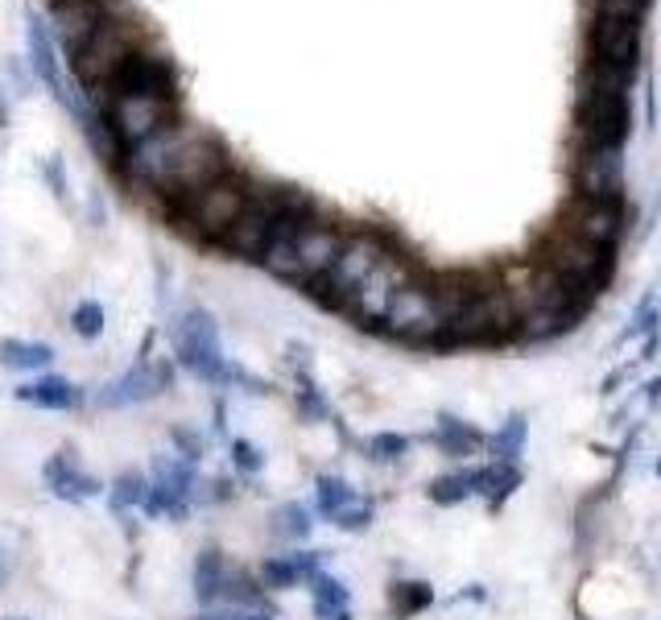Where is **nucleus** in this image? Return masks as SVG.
<instances>
[{
    "mask_svg": "<svg viewBox=\"0 0 661 620\" xmlns=\"http://www.w3.org/2000/svg\"><path fill=\"white\" fill-rule=\"evenodd\" d=\"M343 241H348V232H343L340 224L315 220V207H302V211L286 215L282 228L273 232V241H269V248H265L261 265H265L277 281L315 290L322 281V274L335 265Z\"/></svg>",
    "mask_w": 661,
    "mask_h": 620,
    "instance_id": "obj_1",
    "label": "nucleus"
},
{
    "mask_svg": "<svg viewBox=\"0 0 661 620\" xmlns=\"http://www.w3.org/2000/svg\"><path fill=\"white\" fill-rule=\"evenodd\" d=\"M447 328H451L447 298H442L439 281H426V277H414L406 290L393 298L389 314L381 323V331L389 340L409 347H442L447 344Z\"/></svg>",
    "mask_w": 661,
    "mask_h": 620,
    "instance_id": "obj_2",
    "label": "nucleus"
},
{
    "mask_svg": "<svg viewBox=\"0 0 661 620\" xmlns=\"http://www.w3.org/2000/svg\"><path fill=\"white\" fill-rule=\"evenodd\" d=\"M302 207H310V199L298 195V190L256 187L253 195H249V207L240 211V220L228 228V236L220 241V248L223 253H232V257L261 261L273 241V232L282 228V220L294 215V211H302Z\"/></svg>",
    "mask_w": 661,
    "mask_h": 620,
    "instance_id": "obj_3",
    "label": "nucleus"
},
{
    "mask_svg": "<svg viewBox=\"0 0 661 620\" xmlns=\"http://www.w3.org/2000/svg\"><path fill=\"white\" fill-rule=\"evenodd\" d=\"M533 261L546 265L554 277H562L566 286H575L579 294H587L592 302L612 277V248L579 241V236H571L566 228H554V232L538 244V257Z\"/></svg>",
    "mask_w": 661,
    "mask_h": 620,
    "instance_id": "obj_4",
    "label": "nucleus"
},
{
    "mask_svg": "<svg viewBox=\"0 0 661 620\" xmlns=\"http://www.w3.org/2000/svg\"><path fill=\"white\" fill-rule=\"evenodd\" d=\"M389 248H393V244L385 241V232H376V228L348 232V241H343L335 265L322 274V281L310 294H315V298H319L327 310H340V314H343V307L352 302V294L360 290V281L373 274Z\"/></svg>",
    "mask_w": 661,
    "mask_h": 620,
    "instance_id": "obj_5",
    "label": "nucleus"
},
{
    "mask_svg": "<svg viewBox=\"0 0 661 620\" xmlns=\"http://www.w3.org/2000/svg\"><path fill=\"white\" fill-rule=\"evenodd\" d=\"M136 54H141V25L124 18H103V25L70 63H75L79 84L100 91V87L117 84V75L133 63Z\"/></svg>",
    "mask_w": 661,
    "mask_h": 620,
    "instance_id": "obj_6",
    "label": "nucleus"
},
{
    "mask_svg": "<svg viewBox=\"0 0 661 620\" xmlns=\"http://www.w3.org/2000/svg\"><path fill=\"white\" fill-rule=\"evenodd\" d=\"M174 361L183 364L190 377L228 389L232 361L223 356L220 328H216V319L203 307H190L178 314V323H174Z\"/></svg>",
    "mask_w": 661,
    "mask_h": 620,
    "instance_id": "obj_7",
    "label": "nucleus"
},
{
    "mask_svg": "<svg viewBox=\"0 0 661 620\" xmlns=\"http://www.w3.org/2000/svg\"><path fill=\"white\" fill-rule=\"evenodd\" d=\"M249 195H253V187H244V178L223 174L220 182H211V187L178 199V203H174V215H178L190 232H199L203 241L220 244L223 236H228V228L240 220V211L249 207Z\"/></svg>",
    "mask_w": 661,
    "mask_h": 620,
    "instance_id": "obj_8",
    "label": "nucleus"
},
{
    "mask_svg": "<svg viewBox=\"0 0 661 620\" xmlns=\"http://www.w3.org/2000/svg\"><path fill=\"white\" fill-rule=\"evenodd\" d=\"M414 277H418L414 261H409L406 253L389 248L373 274L360 281V290L352 294V302L343 307V314H348L352 323H360L364 331H381V323H385V314H389V307H393V298L406 290Z\"/></svg>",
    "mask_w": 661,
    "mask_h": 620,
    "instance_id": "obj_9",
    "label": "nucleus"
},
{
    "mask_svg": "<svg viewBox=\"0 0 661 620\" xmlns=\"http://www.w3.org/2000/svg\"><path fill=\"white\" fill-rule=\"evenodd\" d=\"M174 380V364L166 361H136L133 368H124L120 377L96 389V406L100 410H129V406H145L153 397H162Z\"/></svg>",
    "mask_w": 661,
    "mask_h": 620,
    "instance_id": "obj_10",
    "label": "nucleus"
},
{
    "mask_svg": "<svg viewBox=\"0 0 661 620\" xmlns=\"http://www.w3.org/2000/svg\"><path fill=\"white\" fill-rule=\"evenodd\" d=\"M583 145H620L632 133V100L628 96H579L575 108Z\"/></svg>",
    "mask_w": 661,
    "mask_h": 620,
    "instance_id": "obj_11",
    "label": "nucleus"
},
{
    "mask_svg": "<svg viewBox=\"0 0 661 620\" xmlns=\"http://www.w3.org/2000/svg\"><path fill=\"white\" fill-rule=\"evenodd\" d=\"M575 195L625 203V150L620 145H583L575 157Z\"/></svg>",
    "mask_w": 661,
    "mask_h": 620,
    "instance_id": "obj_12",
    "label": "nucleus"
},
{
    "mask_svg": "<svg viewBox=\"0 0 661 620\" xmlns=\"http://www.w3.org/2000/svg\"><path fill=\"white\" fill-rule=\"evenodd\" d=\"M117 137L124 141V154L150 141L153 133H162L166 124H174V100H157V96H112L108 112H103Z\"/></svg>",
    "mask_w": 661,
    "mask_h": 620,
    "instance_id": "obj_13",
    "label": "nucleus"
},
{
    "mask_svg": "<svg viewBox=\"0 0 661 620\" xmlns=\"http://www.w3.org/2000/svg\"><path fill=\"white\" fill-rule=\"evenodd\" d=\"M571 236L587 244H599V248H612L616 253V244L625 236V203H616V199H571L566 211H562V224Z\"/></svg>",
    "mask_w": 661,
    "mask_h": 620,
    "instance_id": "obj_14",
    "label": "nucleus"
},
{
    "mask_svg": "<svg viewBox=\"0 0 661 620\" xmlns=\"http://www.w3.org/2000/svg\"><path fill=\"white\" fill-rule=\"evenodd\" d=\"M25 46H30V67H34V79H42V84L51 87V96L63 108H67L70 117H79L84 121L87 108L84 100L75 96V91H67V84H63V70H58V51H54V37H51V25H42V18H25Z\"/></svg>",
    "mask_w": 661,
    "mask_h": 620,
    "instance_id": "obj_15",
    "label": "nucleus"
},
{
    "mask_svg": "<svg viewBox=\"0 0 661 620\" xmlns=\"http://www.w3.org/2000/svg\"><path fill=\"white\" fill-rule=\"evenodd\" d=\"M595 63H608V67H641V25L637 21H592V34H587Z\"/></svg>",
    "mask_w": 661,
    "mask_h": 620,
    "instance_id": "obj_16",
    "label": "nucleus"
},
{
    "mask_svg": "<svg viewBox=\"0 0 661 620\" xmlns=\"http://www.w3.org/2000/svg\"><path fill=\"white\" fill-rule=\"evenodd\" d=\"M112 96H157V100H174L178 91H174V70L166 58H157V54H136L129 67L117 75V84L108 87Z\"/></svg>",
    "mask_w": 661,
    "mask_h": 620,
    "instance_id": "obj_17",
    "label": "nucleus"
},
{
    "mask_svg": "<svg viewBox=\"0 0 661 620\" xmlns=\"http://www.w3.org/2000/svg\"><path fill=\"white\" fill-rule=\"evenodd\" d=\"M103 18L108 13H103L100 0H63V4H54V37H58V46L75 58L103 25Z\"/></svg>",
    "mask_w": 661,
    "mask_h": 620,
    "instance_id": "obj_18",
    "label": "nucleus"
},
{
    "mask_svg": "<svg viewBox=\"0 0 661 620\" xmlns=\"http://www.w3.org/2000/svg\"><path fill=\"white\" fill-rule=\"evenodd\" d=\"M42 480H46V488H51L58 500H70V505H84V500L100 497V492H108L91 472H84L79 467V460H75V451H58V455H51L46 460V467H42Z\"/></svg>",
    "mask_w": 661,
    "mask_h": 620,
    "instance_id": "obj_19",
    "label": "nucleus"
},
{
    "mask_svg": "<svg viewBox=\"0 0 661 620\" xmlns=\"http://www.w3.org/2000/svg\"><path fill=\"white\" fill-rule=\"evenodd\" d=\"M232 575H236V567L228 563V554L223 551H203L199 558H195V571H190V584H195V600L207 604V608H220L223 604V591H228V584H232Z\"/></svg>",
    "mask_w": 661,
    "mask_h": 620,
    "instance_id": "obj_20",
    "label": "nucleus"
},
{
    "mask_svg": "<svg viewBox=\"0 0 661 620\" xmlns=\"http://www.w3.org/2000/svg\"><path fill=\"white\" fill-rule=\"evenodd\" d=\"M18 401L25 406H37V410H75L84 394H79V385H70L67 377H34L18 385Z\"/></svg>",
    "mask_w": 661,
    "mask_h": 620,
    "instance_id": "obj_21",
    "label": "nucleus"
},
{
    "mask_svg": "<svg viewBox=\"0 0 661 620\" xmlns=\"http://www.w3.org/2000/svg\"><path fill=\"white\" fill-rule=\"evenodd\" d=\"M306 587H310V608L319 620H352V591L343 579L319 571Z\"/></svg>",
    "mask_w": 661,
    "mask_h": 620,
    "instance_id": "obj_22",
    "label": "nucleus"
},
{
    "mask_svg": "<svg viewBox=\"0 0 661 620\" xmlns=\"http://www.w3.org/2000/svg\"><path fill=\"white\" fill-rule=\"evenodd\" d=\"M637 87V70L628 67H608L587 58V67L579 75V96H632Z\"/></svg>",
    "mask_w": 661,
    "mask_h": 620,
    "instance_id": "obj_23",
    "label": "nucleus"
},
{
    "mask_svg": "<svg viewBox=\"0 0 661 620\" xmlns=\"http://www.w3.org/2000/svg\"><path fill=\"white\" fill-rule=\"evenodd\" d=\"M434 447L447 451V455H455V460H463V455H475V451L488 447V434L475 431L472 422H459L451 413H442L439 431H434Z\"/></svg>",
    "mask_w": 661,
    "mask_h": 620,
    "instance_id": "obj_24",
    "label": "nucleus"
},
{
    "mask_svg": "<svg viewBox=\"0 0 661 620\" xmlns=\"http://www.w3.org/2000/svg\"><path fill=\"white\" fill-rule=\"evenodd\" d=\"M54 347L42 340H0V364L13 368V373H37V368H51Z\"/></svg>",
    "mask_w": 661,
    "mask_h": 620,
    "instance_id": "obj_25",
    "label": "nucleus"
},
{
    "mask_svg": "<svg viewBox=\"0 0 661 620\" xmlns=\"http://www.w3.org/2000/svg\"><path fill=\"white\" fill-rule=\"evenodd\" d=\"M526 439H529V418L526 413H509V422L496 434H488V447L484 451L492 455V464H517L521 451H526Z\"/></svg>",
    "mask_w": 661,
    "mask_h": 620,
    "instance_id": "obj_26",
    "label": "nucleus"
},
{
    "mask_svg": "<svg viewBox=\"0 0 661 620\" xmlns=\"http://www.w3.org/2000/svg\"><path fill=\"white\" fill-rule=\"evenodd\" d=\"M356 500H364L352 488V480H343V476H335V472H322L319 480H315V509H319L322 517H335L343 513V509H352Z\"/></svg>",
    "mask_w": 661,
    "mask_h": 620,
    "instance_id": "obj_27",
    "label": "nucleus"
},
{
    "mask_svg": "<svg viewBox=\"0 0 661 620\" xmlns=\"http://www.w3.org/2000/svg\"><path fill=\"white\" fill-rule=\"evenodd\" d=\"M150 488H153V480L145 472H120L117 480H112V488H108V509L117 517L133 513V509H145Z\"/></svg>",
    "mask_w": 661,
    "mask_h": 620,
    "instance_id": "obj_28",
    "label": "nucleus"
},
{
    "mask_svg": "<svg viewBox=\"0 0 661 620\" xmlns=\"http://www.w3.org/2000/svg\"><path fill=\"white\" fill-rule=\"evenodd\" d=\"M79 124H84V137H87V145H91V154L100 157V162H108V166H120V162H124V141L117 137V129H112L108 117L87 112Z\"/></svg>",
    "mask_w": 661,
    "mask_h": 620,
    "instance_id": "obj_29",
    "label": "nucleus"
},
{
    "mask_svg": "<svg viewBox=\"0 0 661 620\" xmlns=\"http://www.w3.org/2000/svg\"><path fill=\"white\" fill-rule=\"evenodd\" d=\"M277 538H286V542H306L310 530H315V521H310V509L298 505V500H286V505H277L273 509V525H269Z\"/></svg>",
    "mask_w": 661,
    "mask_h": 620,
    "instance_id": "obj_30",
    "label": "nucleus"
},
{
    "mask_svg": "<svg viewBox=\"0 0 661 620\" xmlns=\"http://www.w3.org/2000/svg\"><path fill=\"white\" fill-rule=\"evenodd\" d=\"M261 584H265V591H289V587L306 584V571L298 567L294 554H273L261 563Z\"/></svg>",
    "mask_w": 661,
    "mask_h": 620,
    "instance_id": "obj_31",
    "label": "nucleus"
},
{
    "mask_svg": "<svg viewBox=\"0 0 661 620\" xmlns=\"http://www.w3.org/2000/svg\"><path fill=\"white\" fill-rule=\"evenodd\" d=\"M658 323H661V307H658V294L649 290L632 307V314H628V328L620 331V344H628V340H649V335H658Z\"/></svg>",
    "mask_w": 661,
    "mask_h": 620,
    "instance_id": "obj_32",
    "label": "nucleus"
},
{
    "mask_svg": "<svg viewBox=\"0 0 661 620\" xmlns=\"http://www.w3.org/2000/svg\"><path fill=\"white\" fill-rule=\"evenodd\" d=\"M360 447H364V460H373V464H397V460H406L409 455L414 439H409V434L381 431V434H368Z\"/></svg>",
    "mask_w": 661,
    "mask_h": 620,
    "instance_id": "obj_33",
    "label": "nucleus"
},
{
    "mask_svg": "<svg viewBox=\"0 0 661 620\" xmlns=\"http://www.w3.org/2000/svg\"><path fill=\"white\" fill-rule=\"evenodd\" d=\"M294 397H298V410H302L310 422H327V418H331V401L322 397V389L315 385L310 373H298V389H294Z\"/></svg>",
    "mask_w": 661,
    "mask_h": 620,
    "instance_id": "obj_34",
    "label": "nucleus"
},
{
    "mask_svg": "<svg viewBox=\"0 0 661 620\" xmlns=\"http://www.w3.org/2000/svg\"><path fill=\"white\" fill-rule=\"evenodd\" d=\"M393 604H397V612H401V617L426 612V608L434 604V587L422 584V579H409V584H397V587H393Z\"/></svg>",
    "mask_w": 661,
    "mask_h": 620,
    "instance_id": "obj_35",
    "label": "nucleus"
},
{
    "mask_svg": "<svg viewBox=\"0 0 661 620\" xmlns=\"http://www.w3.org/2000/svg\"><path fill=\"white\" fill-rule=\"evenodd\" d=\"M103 319H108V314H103V307L96 302V298H84L79 307L70 310V328H75V335H79V340H100Z\"/></svg>",
    "mask_w": 661,
    "mask_h": 620,
    "instance_id": "obj_36",
    "label": "nucleus"
},
{
    "mask_svg": "<svg viewBox=\"0 0 661 620\" xmlns=\"http://www.w3.org/2000/svg\"><path fill=\"white\" fill-rule=\"evenodd\" d=\"M592 13L604 21H637L641 25L649 13V0H592Z\"/></svg>",
    "mask_w": 661,
    "mask_h": 620,
    "instance_id": "obj_37",
    "label": "nucleus"
},
{
    "mask_svg": "<svg viewBox=\"0 0 661 620\" xmlns=\"http://www.w3.org/2000/svg\"><path fill=\"white\" fill-rule=\"evenodd\" d=\"M232 467L240 476H256V472H265V451L249 439H232Z\"/></svg>",
    "mask_w": 661,
    "mask_h": 620,
    "instance_id": "obj_38",
    "label": "nucleus"
},
{
    "mask_svg": "<svg viewBox=\"0 0 661 620\" xmlns=\"http://www.w3.org/2000/svg\"><path fill=\"white\" fill-rule=\"evenodd\" d=\"M368 521H373V505H368V500H356L352 509H343V513L335 517V530L360 534V530H368Z\"/></svg>",
    "mask_w": 661,
    "mask_h": 620,
    "instance_id": "obj_39",
    "label": "nucleus"
},
{
    "mask_svg": "<svg viewBox=\"0 0 661 620\" xmlns=\"http://www.w3.org/2000/svg\"><path fill=\"white\" fill-rule=\"evenodd\" d=\"M170 443L178 447V455H183V460H190V464H199V460H203V439H199L195 431H187V427H174Z\"/></svg>",
    "mask_w": 661,
    "mask_h": 620,
    "instance_id": "obj_40",
    "label": "nucleus"
},
{
    "mask_svg": "<svg viewBox=\"0 0 661 620\" xmlns=\"http://www.w3.org/2000/svg\"><path fill=\"white\" fill-rule=\"evenodd\" d=\"M195 620H273V612L265 608H207Z\"/></svg>",
    "mask_w": 661,
    "mask_h": 620,
    "instance_id": "obj_41",
    "label": "nucleus"
},
{
    "mask_svg": "<svg viewBox=\"0 0 661 620\" xmlns=\"http://www.w3.org/2000/svg\"><path fill=\"white\" fill-rule=\"evenodd\" d=\"M18 567V534L0 530V587L9 584V575Z\"/></svg>",
    "mask_w": 661,
    "mask_h": 620,
    "instance_id": "obj_42",
    "label": "nucleus"
},
{
    "mask_svg": "<svg viewBox=\"0 0 661 620\" xmlns=\"http://www.w3.org/2000/svg\"><path fill=\"white\" fill-rule=\"evenodd\" d=\"M4 620H30V617H4Z\"/></svg>",
    "mask_w": 661,
    "mask_h": 620,
    "instance_id": "obj_43",
    "label": "nucleus"
},
{
    "mask_svg": "<svg viewBox=\"0 0 661 620\" xmlns=\"http://www.w3.org/2000/svg\"><path fill=\"white\" fill-rule=\"evenodd\" d=\"M658 476H661V460H658Z\"/></svg>",
    "mask_w": 661,
    "mask_h": 620,
    "instance_id": "obj_44",
    "label": "nucleus"
},
{
    "mask_svg": "<svg viewBox=\"0 0 661 620\" xmlns=\"http://www.w3.org/2000/svg\"><path fill=\"white\" fill-rule=\"evenodd\" d=\"M54 4H63V0H54Z\"/></svg>",
    "mask_w": 661,
    "mask_h": 620,
    "instance_id": "obj_45",
    "label": "nucleus"
}]
</instances>
